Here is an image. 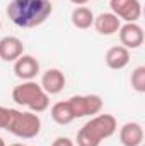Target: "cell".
<instances>
[{"instance_id":"1","label":"cell","mask_w":145,"mask_h":146,"mask_svg":"<svg viewBox=\"0 0 145 146\" xmlns=\"http://www.w3.org/2000/svg\"><path fill=\"white\" fill-rule=\"evenodd\" d=\"M12 24L22 29H33L44 24L53 14L50 0H12L5 10Z\"/></svg>"},{"instance_id":"2","label":"cell","mask_w":145,"mask_h":146,"mask_svg":"<svg viewBox=\"0 0 145 146\" xmlns=\"http://www.w3.org/2000/svg\"><path fill=\"white\" fill-rule=\"evenodd\" d=\"M118 131V122L111 114L91 117L77 133V146H101L104 139Z\"/></svg>"},{"instance_id":"3","label":"cell","mask_w":145,"mask_h":146,"mask_svg":"<svg viewBox=\"0 0 145 146\" xmlns=\"http://www.w3.org/2000/svg\"><path fill=\"white\" fill-rule=\"evenodd\" d=\"M12 100L19 106L28 107L31 112H36V114L44 112L50 107V95L34 80H28V82H22L21 85L14 87Z\"/></svg>"},{"instance_id":"4","label":"cell","mask_w":145,"mask_h":146,"mask_svg":"<svg viewBox=\"0 0 145 146\" xmlns=\"http://www.w3.org/2000/svg\"><path fill=\"white\" fill-rule=\"evenodd\" d=\"M10 131L14 136L17 138H22V139H31V138H36L41 131V119L36 112H21V110H15V115L12 119V124L10 127L7 129Z\"/></svg>"},{"instance_id":"5","label":"cell","mask_w":145,"mask_h":146,"mask_svg":"<svg viewBox=\"0 0 145 146\" xmlns=\"http://www.w3.org/2000/svg\"><path fill=\"white\" fill-rule=\"evenodd\" d=\"M68 104L73 110L75 119L85 117V115H96L103 109V99L96 94L89 95H73L68 99Z\"/></svg>"},{"instance_id":"6","label":"cell","mask_w":145,"mask_h":146,"mask_svg":"<svg viewBox=\"0 0 145 146\" xmlns=\"http://www.w3.org/2000/svg\"><path fill=\"white\" fill-rule=\"evenodd\" d=\"M111 12L125 22H137L142 15L140 0H109Z\"/></svg>"},{"instance_id":"7","label":"cell","mask_w":145,"mask_h":146,"mask_svg":"<svg viewBox=\"0 0 145 146\" xmlns=\"http://www.w3.org/2000/svg\"><path fill=\"white\" fill-rule=\"evenodd\" d=\"M121 46H125L126 49H137L144 44V29L137 24V22H126L119 27L118 31Z\"/></svg>"},{"instance_id":"8","label":"cell","mask_w":145,"mask_h":146,"mask_svg":"<svg viewBox=\"0 0 145 146\" xmlns=\"http://www.w3.org/2000/svg\"><path fill=\"white\" fill-rule=\"evenodd\" d=\"M14 73L22 82L33 80L39 73V61L31 54H22L14 61Z\"/></svg>"},{"instance_id":"9","label":"cell","mask_w":145,"mask_h":146,"mask_svg":"<svg viewBox=\"0 0 145 146\" xmlns=\"http://www.w3.org/2000/svg\"><path fill=\"white\" fill-rule=\"evenodd\" d=\"M65 75L62 70H58V68H50V70H46V72L43 73V76H41V88L48 94V95H56V94H60L62 90H63V87H65Z\"/></svg>"},{"instance_id":"10","label":"cell","mask_w":145,"mask_h":146,"mask_svg":"<svg viewBox=\"0 0 145 146\" xmlns=\"http://www.w3.org/2000/svg\"><path fill=\"white\" fill-rule=\"evenodd\" d=\"M22 54H24V44H22V41L19 37L5 36L0 39V60L15 61Z\"/></svg>"},{"instance_id":"11","label":"cell","mask_w":145,"mask_h":146,"mask_svg":"<svg viewBox=\"0 0 145 146\" xmlns=\"http://www.w3.org/2000/svg\"><path fill=\"white\" fill-rule=\"evenodd\" d=\"M144 141V127L138 122H126L119 127V143L123 146H140Z\"/></svg>"},{"instance_id":"12","label":"cell","mask_w":145,"mask_h":146,"mask_svg":"<svg viewBox=\"0 0 145 146\" xmlns=\"http://www.w3.org/2000/svg\"><path fill=\"white\" fill-rule=\"evenodd\" d=\"M96 31L103 36H113L119 31L121 27V21L113 14V12H103L97 17H94V24Z\"/></svg>"},{"instance_id":"13","label":"cell","mask_w":145,"mask_h":146,"mask_svg":"<svg viewBox=\"0 0 145 146\" xmlns=\"http://www.w3.org/2000/svg\"><path fill=\"white\" fill-rule=\"evenodd\" d=\"M104 61L111 70H123L130 63V49L125 46H113L106 51Z\"/></svg>"},{"instance_id":"14","label":"cell","mask_w":145,"mask_h":146,"mask_svg":"<svg viewBox=\"0 0 145 146\" xmlns=\"http://www.w3.org/2000/svg\"><path fill=\"white\" fill-rule=\"evenodd\" d=\"M70 19L77 29H89L94 24V12L85 5H79L72 10Z\"/></svg>"},{"instance_id":"15","label":"cell","mask_w":145,"mask_h":146,"mask_svg":"<svg viewBox=\"0 0 145 146\" xmlns=\"http://www.w3.org/2000/svg\"><path fill=\"white\" fill-rule=\"evenodd\" d=\"M51 119L60 126H67L72 121H75V115H73V110L70 107V104H68V100L56 102L51 107Z\"/></svg>"},{"instance_id":"16","label":"cell","mask_w":145,"mask_h":146,"mask_svg":"<svg viewBox=\"0 0 145 146\" xmlns=\"http://www.w3.org/2000/svg\"><path fill=\"white\" fill-rule=\"evenodd\" d=\"M130 83H132V88H133L135 92L144 94L145 92V66H137V68L132 72Z\"/></svg>"},{"instance_id":"17","label":"cell","mask_w":145,"mask_h":146,"mask_svg":"<svg viewBox=\"0 0 145 146\" xmlns=\"http://www.w3.org/2000/svg\"><path fill=\"white\" fill-rule=\"evenodd\" d=\"M17 109H9V107H2L0 106V129H9L12 124V119L15 115Z\"/></svg>"},{"instance_id":"18","label":"cell","mask_w":145,"mask_h":146,"mask_svg":"<svg viewBox=\"0 0 145 146\" xmlns=\"http://www.w3.org/2000/svg\"><path fill=\"white\" fill-rule=\"evenodd\" d=\"M51 146H75V145H73V141L70 139V138L60 136V138H56V139L51 143Z\"/></svg>"},{"instance_id":"19","label":"cell","mask_w":145,"mask_h":146,"mask_svg":"<svg viewBox=\"0 0 145 146\" xmlns=\"http://www.w3.org/2000/svg\"><path fill=\"white\" fill-rule=\"evenodd\" d=\"M70 2H72V3H75V5H85L89 0H70Z\"/></svg>"},{"instance_id":"20","label":"cell","mask_w":145,"mask_h":146,"mask_svg":"<svg viewBox=\"0 0 145 146\" xmlns=\"http://www.w3.org/2000/svg\"><path fill=\"white\" fill-rule=\"evenodd\" d=\"M0 146H7V145H5V141H3L2 138H0Z\"/></svg>"},{"instance_id":"21","label":"cell","mask_w":145,"mask_h":146,"mask_svg":"<svg viewBox=\"0 0 145 146\" xmlns=\"http://www.w3.org/2000/svg\"><path fill=\"white\" fill-rule=\"evenodd\" d=\"M10 146H28V145H21V143H14V145H10Z\"/></svg>"},{"instance_id":"22","label":"cell","mask_w":145,"mask_h":146,"mask_svg":"<svg viewBox=\"0 0 145 146\" xmlns=\"http://www.w3.org/2000/svg\"><path fill=\"white\" fill-rule=\"evenodd\" d=\"M0 29H2V22H0Z\"/></svg>"}]
</instances>
